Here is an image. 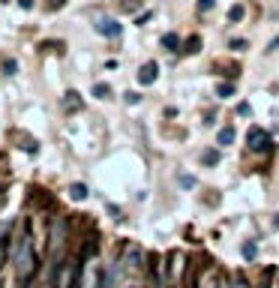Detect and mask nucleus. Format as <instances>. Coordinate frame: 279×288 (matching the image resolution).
Returning <instances> with one entry per match:
<instances>
[{
  "label": "nucleus",
  "instance_id": "nucleus-1",
  "mask_svg": "<svg viewBox=\"0 0 279 288\" xmlns=\"http://www.w3.org/2000/svg\"><path fill=\"white\" fill-rule=\"evenodd\" d=\"M12 258H15V276H18V285L24 288V285L33 279V273H36V249H33V240H30L27 228L15 237Z\"/></svg>",
  "mask_w": 279,
  "mask_h": 288
},
{
  "label": "nucleus",
  "instance_id": "nucleus-2",
  "mask_svg": "<svg viewBox=\"0 0 279 288\" xmlns=\"http://www.w3.org/2000/svg\"><path fill=\"white\" fill-rule=\"evenodd\" d=\"M246 141H249V147H252V150H258V153H264V150H270V147H273V141H270L267 129H261V126H252V129L246 132Z\"/></svg>",
  "mask_w": 279,
  "mask_h": 288
},
{
  "label": "nucleus",
  "instance_id": "nucleus-3",
  "mask_svg": "<svg viewBox=\"0 0 279 288\" xmlns=\"http://www.w3.org/2000/svg\"><path fill=\"white\" fill-rule=\"evenodd\" d=\"M156 75H159V66H156V63H144V66L138 69V81H141V84H153Z\"/></svg>",
  "mask_w": 279,
  "mask_h": 288
},
{
  "label": "nucleus",
  "instance_id": "nucleus-4",
  "mask_svg": "<svg viewBox=\"0 0 279 288\" xmlns=\"http://www.w3.org/2000/svg\"><path fill=\"white\" fill-rule=\"evenodd\" d=\"M96 30L102 33V36H120V24H117V21H111V18H102V21H96Z\"/></svg>",
  "mask_w": 279,
  "mask_h": 288
},
{
  "label": "nucleus",
  "instance_id": "nucleus-5",
  "mask_svg": "<svg viewBox=\"0 0 279 288\" xmlns=\"http://www.w3.org/2000/svg\"><path fill=\"white\" fill-rule=\"evenodd\" d=\"M69 195H72L75 201H84V198H87V186H84V183H72V186H69Z\"/></svg>",
  "mask_w": 279,
  "mask_h": 288
},
{
  "label": "nucleus",
  "instance_id": "nucleus-6",
  "mask_svg": "<svg viewBox=\"0 0 279 288\" xmlns=\"http://www.w3.org/2000/svg\"><path fill=\"white\" fill-rule=\"evenodd\" d=\"M162 45H165L168 51H177V45H180V39H177V33H165V36H162Z\"/></svg>",
  "mask_w": 279,
  "mask_h": 288
},
{
  "label": "nucleus",
  "instance_id": "nucleus-7",
  "mask_svg": "<svg viewBox=\"0 0 279 288\" xmlns=\"http://www.w3.org/2000/svg\"><path fill=\"white\" fill-rule=\"evenodd\" d=\"M240 252H243V258H246V261H252V258L258 255V246L249 240V243H243V249H240Z\"/></svg>",
  "mask_w": 279,
  "mask_h": 288
},
{
  "label": "nucleus",
  "instance_id": "nucleus-8",
  "mask_svg": "<svg viewBox=\"0 0 279 288\" xmlns=\"http://www.w3.org/2000/svg\"><path fill=\"white\" fill-rule=\"evenodd\" d=\"M201 162H204V165H216V162H219V150H204V153H201Z\"/></svg>",
  "mask_w": 279,
  "mask_h": 288
},
{
  "label": "nucleus",
  "instance_id": "nucleus-9",
  "mask_svg": "<svg viewBox=\"0 0 279 288\" xmlns=\"http://www.w3.org/2000/svg\"><path fill=\"white\" fill-rule=\"evenodd\" d=\"M231 141H234V129H231V126L219 129V144H231Z\"/></svg>",
  "mask_w": 279,
  "mask_h": 288
},
{
  "label": "nucleus",
  "instance_id": "nucleus-10",
  "mask_svg": "<svg viewBox=\"0 0 279 288\" xmlns=\"http://www.w3.org/2000/svg\"><path fill=\"white\" fill-rule=\"evenodd\" d=\"M111 93V87L108 84H93V96H99V99H105Z\"/></svg>",
  "mask_w": 279,
  "mask_h": 288
},
{
  "label": "nucleus",
  "instance_id": "nucleus-11",
  "mask_svg": "<svg viewBox=\"0 0 279 288\" xmlns=\"http://www.w3.org/2000/svg\"><path fill=\"white\" fill-rule=\"evenodd\" d=\"M216 93L225 99V96H231V93H234V84H219V87H216Z\"/></svg>",
  "mask_w": 279,
  "mask_h": 288
},
{
  "label": "nucleus",
  "instance_id": "nucleus-12",
  "mask_svg": "<svg viewBox=\"0 0 279 288\" xmlns=\"http://www.w3.org/2000/svg\"><path fill=\"white\" fill-rule=\"evenodd\" d=\"M228 18H231V21H240V18H243V6H231Z\"/></svg>",
  "mask_w": 279,
  "mask_h": 288
},
{
  "label": "nucleus",
  "instance_id": "nucleus-13",
  "mask_svg": "<svg viewBox=\"0 0 279 288\" xmlns=\"http://www.w3.org/2000/svg\"><path fill=\"white\" fill-rule=\"evenodd\" d=\"M75 96H78V93H72V90H69V93H66V102H63V105H66V108H69V111H72V108H75V105H78V99H75Z\"/></svg>",
  "mask_w": 279,
  "mask_h": 288
},
{
  "label": "nucleus",
  "instance_id": "nucleus-14",
  "mask_svg": "<svg viewBox=\"0 0 279 288\" xmlns=\"http://www.w3.org/2000/svg\"><path fill=\"white\" fill-rule=\"evenodd\" d=\"M198 45H201V39H198V36H192V39L186 42V51L192 54V51H198Z\"/></svg>",
  "mask_w": 279,
  "mask_h": 288
},
{
  "label": "nucleus",
  "instance_id": "nucleus-15",
  "mask_svg": "<svg viewBox=\"0 0 279 288\" xmlns=\"http://www.w3.org/2000/svg\"><path fill=\"white\" fill-rule=\"evenodd\" d=\"M15 69H18V63H15V60H3V72H6V75H12Z\"/></svg>",
  "mask_w": 279,
  "mask_h": 288
},
{
  "label": "nucleus",
  "instance_id": "nucleus-16",
  "mask_svg": "<svg viewBox=\"0 0 279 288\" xmlns=\"http://www.w3.org/2000/svg\"><path fill=\"white\" fill-rule=\"evenodd\" d=\"M213 3H216V0H198V9L207 12V9H213Z\"/></svg>",
  "mask_w": 279,
  "mask_h": 288
},
{
  "label": "nucleus",
  "instance_id": "nucleus-17",
  "mask_svg": "<svg viewBox=\"0 0 279 288\" xmlns=\"http://www.w3.org/2000/svg\"><path fill=\"white\" fill-rule=\"evenodd\" d=\"M237 114H243V117H246V114H252V108H249L246 102H240V105H237Z\"/></svg>",
  "mask_w": 279,
  "mask_h": 288
},
{
  "label": "nucleus",
  "instance_id": "nucleus-18",
  "mask_svg": "<svg viewBox=\"0 0 279 288\" xmlns=\"http://www.w3.org/2000/svg\"><path fill=\"white\" fill-rule=\"evenodd\" d=\"M231 48H234V51H240V48H246V42H243V39H231Z\"/></svg>",
  "mask_w": 279,
  "mask_h": 288
},
{
  "label": "nucleus",
  "instance_id": "nucleus-19",
  "mask_svg": "<svg viewBox=\"0 0 279 288\" xmlns=\"http://www.w3.org/2000/svg\"><path fill=\"white\" fill-rule=\"evenodd\" d=\"M126 102L135 105V102H141V96H138V93H126Z\"/></svg>",
  "mask_w": 279,
  "mask_h": 288
},
{
  "label": "nucleus",
  "instance_id": "nucleus-20",
  "mask_svg": "<svg viewBox=\"0 0 279 288\" xmlns=\"http://www.w3.org/2000/svg\"><path fill=\"white\" fill-rule=\"evenodd\" d=\"M273 48H279V36H276V39L270 42V51H273Z\"/></svg>",
  "mask_w": 279,
  "mask_h": 288
},
{
  "label": "nucleus",
  "instance_id": "nucleus-21",
  "mask_svg": "<svg viewBox=\"0 0 279 288\" xmlns=\"http://www.w3.org/2000/svg\"><path fill=\"white\" fill-rule=\"evenodd\" d=\"M63 3H66V0H54V6H63Z\"/></svg>",
  "mask_w": 279,
  "mask_h": 288
},
{
  "label": "nucleus",
  "instance_id": "nucleus-22",
  "mask_svg": "<svg viewBox=\"0 0 279 288\" xmlns=\"http://www.w3.org/2000/svg\"><path fill=\"white\" fill-rule=\"evenodd\" d=\"M273 228H279V216H276V219H273Z\"/></svg>",
  "mask_w": 279,
  "mask_h": 288
}]
</instances>
